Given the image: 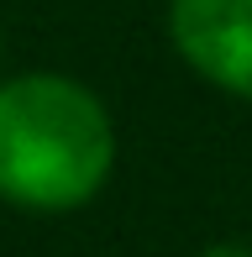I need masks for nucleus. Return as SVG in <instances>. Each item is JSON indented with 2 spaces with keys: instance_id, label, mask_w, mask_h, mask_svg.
I'll return each instance as SVG.
<instances>
[{
  "instance_id": "f257e3e1",
  "label": "nucleus",
  "mask_w": 252,
  "mask_h": 257,
  "mask_svg": "<svg viewBox=\"0 0 252 257\" xmlns=\"http://www.w3.org/2000/svg\"><path fill=\"white\" fill-rule=\"evenodd\" d=\"M116 168V126L68 74L0 79V200L37 215L89 205Z\"/></svg>"
},
{
  "instance_id": "f03ea898",
  "label": "nucleus",
  "mask_w": 252,
  "mask_h": 257,
  "mask_svg": "<svg viewBox=\"0 0 252 257\" xmlns=\"http://www.w3.org/2000/svg\"><path fill=\"white\" fill-rule=\"evenodd\" d=\"M168 42L205 84L252 100V0H168Z\"/></svg>"
},
{
  "instance_id": "7ed1b4c3",
  "label": "nucleus",
  "mask_w": 252,
  "mask_h": 257,
  "mask_svg": "<svg viewBox=\"0 0 252 257\" xmlns=\"http://www.w3.org/2000/svg\"><path fill=\"white\" fill-rule=\"evenodd\" d=\"M200 257H252V247H242V241H215V247H205Z\"/></svg>"
}]
</instances>
